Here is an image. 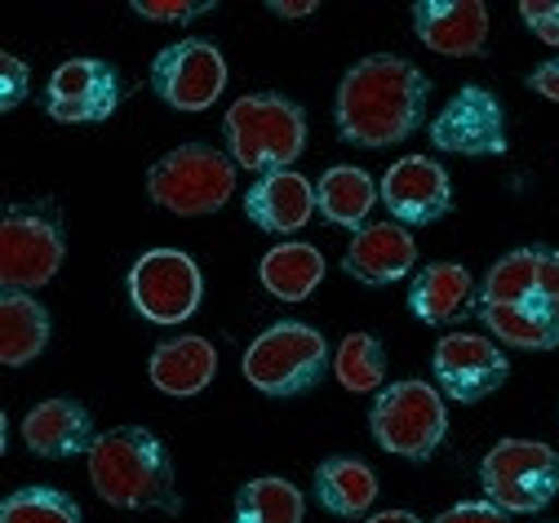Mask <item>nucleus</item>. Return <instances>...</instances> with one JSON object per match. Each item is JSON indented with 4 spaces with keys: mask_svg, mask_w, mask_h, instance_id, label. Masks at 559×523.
I'll list each match as a JSON object with an SVG mask.
<instances>
[{
    "mask_svg": "<svg viewBox=\"0 0 559 523\" xmlns=\"http://www.w3.org/2000/svg\"><path fill=\"white\" fill-rule=\"evenodd\" d=\"M369 430L378 439V448L404 457V462H431L440 453V443L449 435V408L444 395L431 382H391L378 391L373 413H369Z\"/></svg>",
    "mask_w": 559,
    "mask_h": 523,
    "instance_id": "6",
    "label": "nucleus"
},
{
    "mask_svg": "<svg viewBox=\"0 0 559 523\" xmlns=\"http://www.w3.org/2000/svg\"><path fill=\"white\" fill-rule=\"evenodd\" d=\"M479 302L475 297V280L462 262H431L413 275L408 284V311L423 324H453L462 316H471V307Z\"/></svg>",
    "mask_w": 559,
    "mask_h": 523,
    "instance_id": "20",
    "label": "nucleus"
},
{
    "mask_svg": "<svg viewBox=\"0 0 559 523\" xmlns=\"http://www.w3.org/2000/svg\"><path fill=\"white\" fill-rule=\"evenodd\" d=\"M436 523H511V519H507V510H498L493 501H457V506H449Z\"/></svg>",
    "mask_w": 559,
    "mask_h": 523,
    "instance_id": "33",
    "label": "nucleus"
},
{
    "mask_svg": "<svg viewBox=\"0 0 559 523\" xmlns=\"http://www.w3.org/2000/svg\"><path fill=\"white\" fill-rule=\"evenodd\" d=\"M258 280L275 302H307L324 280V253L316 245L285 240L258 262Z\"/></svg>",
    "mask_w": 559,
    "mask_h": 523,
    "instance_id": "23",
    "label": "nucleus"
},
{
    "mask_svg": "<svg viewBox=\"0 0 559 523\" xmlns=\"http://www.w3.org/2000/svg\"><path fill=\"white\" fill-rule=\"evenodd\" d=\"M479 488L507 514H537L559 492V453L542 439H498L479 462Z\"/></svg>",
    "mask_w": 559,
    "mask_h": 523,
    "instance_id": "8",
    "label": "nucleus"
},
{
    "mask_svg": "<svg viewBox=\"0 0 559 523\" xmlns=\"http://www.w3.org/2000/svg\"><path fill=\"white\" fill-rule=\"evenodd\" d=\"M431 142L449 156H507V107L498 103L493 90L484 85H462L444 111L431 120Z\"/></svg>",
    "mask_w": 559,
    "mask_h": 523,
    "instance_id": "11",
    "label": "nucleus"
},
{
    "mask_svg": "<svg viewBox=\"0 0 559 523\" xmlns=\"http://www.w3.org/2000/svg\"><path fill=\"white\" fill-rule=\"evenodd\" d=\"M316 501L337 519H360L378 501V475L360 457H329L316 466Z\"/></svg>",
    "mask_w": 559,
    "mask_h": 523,
    "instance_id": "24",
    "label": "nucleus"
},
{
    "mask_svg": "<svg viewBox=\"0 0 559 523\" xmlns=\"http://www.w3.org/2000/svg\"><path fill=\"white\" fill-rule=\"evenodd\" d=\"M27 85H32L27 62L14 54H0V111H14L27 98Z\"/></svg>",
    "mask_w": 559,
    "mask_h": 523,
    "instance_id": "31",
    "label": "nucleus"
},
{
    "mask_svg": "<svg viewBox=\"0 0 559 523\" xmlns=\"http://www.w3.org/2000/svg\"><path fill=\"white\" fill-rule=\"evenodd\" d=\"M431 81L400 54H369L342 76L333 98V120L342 142L382 152L404 142L427 120Z\"/></svg>",
    "mask_w": 559,
    "mask_h": 523,
    "instance_id": "1",
    "label": "nucleus"
},
{
    "mask_svg": "<svg viewBox=\"0 0 559 523\" xmlns=\"http://www.w3.org/2000/svg\"><path fill=\"white\" fill-rule=\"evenodd\" d=\"M120 107V76L103 58H67L45 85V111L58 124H103Z\"/></svg>",
    "mask_w": 559,
    "mask_h": 523,
    "instance_id": "14",
    "label": "nucleus"
},
{
    "mask_svg": "<svg viewBox=\"0 0 559 523\" xmlns=\"http://www.w3.org/2000/svg\"><path fill=\"white\" fill-rule=\"evenodd\" d=\"M329 368V342L320 329L302 320H280L266 333H258L245 350V378L253 391L271 400L307 395Z\"/></svg>",
    "mask_w": 559,
    "mask_h": 523,
    "instance_id": "4",
    "label": "nucleus"
},
{
    "mask_svg": "<svg viewBox=\"0 0 559 523\" xmlns=\"http://www.w3.org/2000/svg\"><path fill=\"white\" fill-rule=\"evenodd\" d=\"M231 191H236V161L204 142L174 146L147 174V195L178 217L218 213L231 200Z\"/></svg>",
    "mask_w": 559,
    "mask_h": 523,
    "instance_id": "7",
    "label": "nucleus"
},
{
    "mask_svg": "<svg viewBox=\"0 0 559 523\" xmlns=\"http://www.w3.org/2000/svg\"><path fill=\"white\" fill-rule=\"evenodd\" d=\"M307 519V497L280 475L249 479L236 492V523H302Z\"/></svg>",
    "mask_w": 559,
    "mask_h": 523,
    "instance_id": "26",
    "label": "nucleus"
},
{
    "mask_svg": "<svg viewBox=\"0 0 559 523\" xmlns=\"http://www.w3.org/2000/svg\"><path fill=\"white\" fill-rule=\"evenodd\" d=\"M378 195L391 209V222H400V227H431V222H440L453 209V182L444 165H436L431 156L395 161L382 174Z\"/></svg>",
    "mask_w": 559,
    "mask_h": 523,
    "instance_id": "15",
    "label": "nucleus"
},
{
    "mask_svg": "<svg viewBox=\"0 0 559 523\" xmlns=\"http://www.w3.org/2000/svg\"><path fill=\"white\" fill-rule=\"evenodd\" d=\"M49 346V311L32 293H0V364L23 368Z\"/></svg>",
    "mask_w": 559,
    "mask_h": 523,
    "instance_id": "25",
    "label": "nucleus"
},
{
    "mask_svg": "<svg viewBox=\"0 0 559 523\" xmlns=\"http://www.w3.org/2000/svg\"><path fill=\"white\" fill-rule=\"evenodd\" d=\"M0 523H81V506L62 488H14L0 501Z\"/></svg>",
    "mask_w": 559,
    "mask_h": 523,
    "instance_id": "29",
    "label": "nucleus"
},
{
    "mask_svg": "<svg viewBox=\"0 0 559 523\" xmlns=\"http://www.w3.org/2000/svg\"><path fill=\"white\" fill-rule=\"evenodd\" d=\"M90 484L116 510H133V514L182 510L169 448L147 426H116L98 435V443L90 448Z\"/></svg>",
    "mask_w": 559,
    "mask_h": 523,
    "instance_id": "2",
    "label": "nucleus"
},
{
    "mask_svg": "<svg viewBox=\"0 0 559 523\" xmlns=\"http://www.w3.org/2000/svg\"><path fill=\"white\" fill-rule=\"evenodd\" d=\"M271 14H280V19H307V14H316V0H271Z\"/></svg>",
    "mask_w": 559,
    "mask_h": 523,
    "instance_id": "35",
    "label": "nucleus"
},
{
    "mask_svg": "<svg viewBox=\"0 0 559 523\" xmlns=\"http://www.w3.org/2000/svg\"><path fill=\"white\" fill-rule=\"evenodd\" d=\"M431 368H436L440 395H449L453 404H479L511 378L507 350L493 337H479V333L440 337V346L431 355Z\"/></svg>",
    "mask_w": 559,
    "mask_h": 523,
    "instance_id": "13",
    "label": "nucleus"
},
{
    "mask_svg": "<svg viewBox=\"0 0 559 523\" xmlns=\"http://www.w3.org/2000/svg\"><path fill=\"white\" fill-rule=\"evenodd\" d=\"M479 302L520 307L559 324V253L555 249H515L488 266L479 284Z\"/></svg>",
    "mask_w": 559,
    "mask_h": 523,
    "instance_id": "12",
    "label": "nucleus"
},
{
    "mask_svg": "<svg viewBox=\"0 0 559 523\" xmlns=\"http://www.w3.org/2000/svg\"><path fill=\"white\" fill-rule=\"evenodd\" d=\"M365 523H423L413 510H382V514H369Z\"/></svg>",
    "mask_w": 559,
    "mask_h": 523,
    "instance_id": "36",
    "label": "nucleus"
},
{
    "mask_svg": "<svg viewBox=\"0 0 559 523\" xmlns=\"http://www.w3.org/2000/svg\"><path fill=\"white\" fill-rule=\"evenodd\" d=\"M23 443L36 457H90V448L98 443L94 435V417L81 400H40L27 417H23Z\"/></svg>",
    "mask_w": 559,
    "mask_h": 523,
    "instance_id": "19",
    "label": "nucleus"
},
{
    "mask_svg": "<svg viewBox=\"0 0 559 523\" xmlns=\"http://www.w3.org/2000/svg\"><path fill=\"white\" fill-rule=\"evenodd\" d=\"M129 302L152 324H182L204 302V275L178 249H152L129 266Z\"/></svg>",
    "mask_w": 559,
    "mask_h": 523,
    "instance_id": "9",
    "label": "nucleus"
},
{
    "mask_svg": "<svg viewBox=\"0 0 559 523\" xmlns=\"http://www.w3.org/2000/svg\"><path fill=\"white\" fill-rule=\"evenodd\" d=\"M528 90L533 94H542L546 103H559V58H550V62H542L533 76H528Z\"/></svg>",
    "mask_w": 559,
    "mask_h": 523,
    "instance_id": "34",
    "label": "nucleus"
},
{
    "mask_svg": "<svg viewBox=\"0 0 559 523\" xmlns=\"http://www.w3.org/2000/svg\"><path fill=\"white\" fill-rule=\"evenodd\" d=\"M413 32L431 54L475 58L488 45V10L479 0H417Z\"/></svg>",
    "mask_w": 559,
    "mask_h": 523,
    "instance_id": "16",
    "label": "nucleus"
},
{
    "mask_svg": "<svg viewBox=\"0 0 559 523\" xmlns=\"http://www.w3.org/2000/svg\"><path fill=\"white\" fill-rule=\"evenodd\" d=\"M209 10H214L209 0H133V14L152 23H191L195 14H209Z\"/></svg>",
    "mask_w": 559,
    "mask_h": 523,
    "instance_id": "30",
    "label": "nucleus"
},
{
    "mask_svg": "<svg viewBox=\"0 0 559 523\" xmlns=\"http://www.w3.org/2000/svg\"><path fill=\"white\" fill-rule=\"evenodd\" d=\"M152 387L174 395V400H191L200 395L209 382H214V372H218V350L214 342H204V337H174V342H160L152 350Z\"/></svg>",
    "mask_w": 559,
    "mask_h": 523,
    "instance_id": "21",
    "label": "nucleus"
},
{
    "mask_svg": "<svg viewBox=\"0 0 559 523\" xmlns=\"http://www.w3.org/2000/svg\"><path fill=\"white\" fill-rule=\"evenodd\" d=\"M413 266H417V240L400 222H369V227L356 231L352 249L342 258V271L369 288L395 284V280L413 275Z\"/></svg>",
    "mask_w": 559,
    "mask_h": 523,
    "instance_id": "17",
    "label": "nucleus"
},
{
    "mask_svg": "<svg viewBox=\"0 0 559 523\" xmlns=\"http://www.w3.org/2000/svg\"><path fill=\"white\" fill-rule=\"evenodd\" d=\"M223 133H227V152L236 169L280 174L302 156L307 116L285 94H245L223 116Z\"/></svg>",
    "mask_w": 559,
    "mask_h": 523,
    "instance_id": "3",
    "label": "nucleus"
},
{
    "mask_svg": "<svg viewBox=\"0 0 559 523\" xmlns=\"http://www.w3.org/2000/svg\"><path fill=\"white\" fill-rule=\"evenodd\" d=\"M520 19L528 23V32H533L542 45L559 49V0H524Z\"/></svg>",
    "mask_w": 559,
    "mask_h": 523,
    "instance_id": "32",
    "label": "nucleus"
},
{
    "mask_svg": "<svg viewBox=\"0 0 559 523\" xmlns=\"http://www.w3.org/2000/svg\"><path fill=\"white\" fill-rule=\"evenodd\" d=\"M378 182L356 169V165H333L324 169V178L316 182V209L324 222H333V227H346V231H360L369 227V213L378 204Z\"/></svg>",
    "mask_w": 559,
    "mask_h": 523,
    "instance_id": "22",
    "label": "nucleus"
},
{
    "mask_svg": "<svg viewBox=\"0 0 559 523\" xmlns=\"http://www.w3.org/2000/svg\"><path fill=\"white\" fill-rule=\"evenodd\" d=\"M333 372H337V382L352 391V395L382 391V382H386V355H382V342H378L373 333H346V337L337 342Z\"/></svg>",
    "mask_w": 559,
    "mask_h": 523,
    "instance_id": "28",
    "label": "nucleus"
},
{
    "mask_svg": "<svg viewBox=\"0 0 559 523\" xmlns=\"http://www.w3.org/2000/svg\"><path fill=\"white\" fill-rule=\"evenodd\" d=\"M67 258L62 213L49 200L10 204L0 217V293L45 288Z\"/></svg>",
    "mask_w": 559,
    "mask_h": 523,
    "instance_id": "5",
    "label": "nucleus"
},
{
    "mask_svg": "<svg viewBox=\"0 0 559 523\" xmlns=\"http://www.w3.org/2000/svg\"><path fill=\"white\" fill-rule=\"evenodd\" d=\"M245 213L266 236H294L316 217V187L298 169L262 174L245 195Z\"/></svg>",
    "mask_w": 559,
    "mask_h": 523,
    "instance_id": "18",
    "label": "nucleus"
},
{
    "mask_svg": "<svg viewBox=\"0 0 559 523\" xmlns=\"http://www.w3.org/2000/svg\"><path fill=\"white\" fill-rule=\"evenodd\" d=\"M152 90L174 111H209L227 90V58L209 40H178L156 54Z\"/></svg>",
    "mask_w": 559,
    "mask_h": 523,
    "instance_id": "10",
    "label": "nucleus"
},
{
    "mask_svg": "<svg viewBox=\"0 0 559 523\" xmlns=\"http://www.w3.org/2000/svg\"><path fill=\"white\" fill-rule=\"evenodd\" d=\"M475 316L484 320V329L493 333L498 346H515V350H559V324L520 307H488L475 302Z\"/></svg>",
    "mask_w": 559,
    "mask_h": 523,
    "instance_id": "27",
    "label": "nucleus"
}]
</instances>
